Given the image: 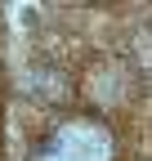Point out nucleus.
<instances>
[{
    "mask_svg": "<svg viewBox=\"0 0 152 161\" xmlns=\"http://www.w3.org/2000/svg\"><path fill=\"white\" fill-rule=\"evenodd\" d=\"M31 161H112V134L99 121H67L36 148Z\"/></svg>",
    "mask_w": 152,
    "mask_h": 161,
    "instance_id": "obj_1",
    "label": "nucleus"
}]
</instances>
